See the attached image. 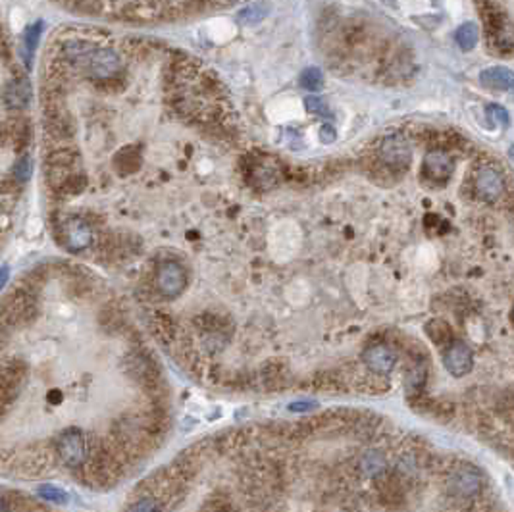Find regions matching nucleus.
<instances>
[{
	"mask_svg": "<svg viewBox=\"0 0 514 512\" xmlns=\"http://www.w3.org/2000/svg\"><path fill=\"white\" fill-rule=\"evenodd\" d=\"M39 316V307L37 300L31 295L29 289H18L12 291L6 297V300L0 307V322L6 324L8 328H23L35 322Z\"/></svg>",
	"mask_w": 514,
	"mask_h": 512,
	"instance_id": "nucleus-1",
	"label": "nucleus"
},
{
	"mask_svg": "<svg viewBox=\"0 0 514 512\" xmlns=\"http://www.w3.org/2000/svg\"><path fill=\"white\" fill-rule=\"evenodd\" d=\"M91 443L93 441L81 430L68 428L56 439V452L68 468H83V464L87 462L89 452H91Z\"/></svg>",
	"mask_w": 514,
	"mask_h": 512,
	"instance_id": "nucleus-2",
	"label": "nucleus"
},
{
	"mask_svg": "<svg viewBox=\"0 0 514 512\" xmlns=\"http://www.w3.org/2000/svg\"><path fill=\"white\" fill-rule=\"evenodd\" d=\"M27 379V366L21 360L12 359L2 364L0 368V407L8 409L20 391L25 385Z\"/></svg>",
	"mask_w": 514,
	"mask_h": 512,
	"instance_id": "nucleus-3",
	"label": "nucleus"
},
{
	"mask_svg": "<svg viewBox=\"0 0 514 512\" xmlns=\"http://www.w3.org/2000/svg\"><path fill=\"white\" fill-rule=\"evenodd\" d=\"M156 289L164 298L179 297L187 287V272L179 262L166 260L156 270Z\"/></svg>",
	"mask_w": 514,
	"mask_h": 512,
	"instance_id": "nucleus-4",
	"label": "nucleus"
},
{
	"mask_svg": "<svg viewBox=\"0 0 514 512\" xmlns=\"http://www.w3.org/2000/svg\"><path fill=\"white\" fill-rule=\"evenodd\" d=\"M77 162H79V154L72 151V149H58V151L49 154L47 177H49V185L54 191H60L62 185L66 183V179L73 172H77Z\"/></svg>",
	"mask_w": 514,
	"mask_h": 512,
	"instance_id": "nucleus-5",
	"label": "nucleus"
},
{
	"mask_svg": "<svg viewBox=\"0 0 514 512\" xmlns=\"http://www.w3.org/2000/svg\"><path fill=\"white\" fill-rule=\"evenodd\" d=\"M83 72L87 73V77L91 79H97V81H108V79H116L118 73L122 72V60L118 56V52L114 49H99L93 52L91 60L87 62L85 70Z\"/></svg>",
	"mask_w": 514,
	"mask_h": 512,
	"instance_id": "nucleus-6",
	"label": "nucleus"
},
{
	"mask_svg": "<svg viewBox=\"0 0 514 512\" xmlns=\"http://www.w3.org/2000/svg\"><path fill=\"white\" fill-rule=\"evenodd\" d=\"M64 246L72 253H79L93 245V229L81 218H68L62 222Z\"/></svg>",
	"mask_w": 514,
	"mask_h": 512,
	"instance_id": "nucleus-7",
	"label": "nucleus"
},
{
	"mask_svg": "<svg viewBox=\"0 0 514 512\" xmlns=\"http://www.w3.org/2000/svg\"><path fill=\"white\" fill-rule=\"evenodd\" d=\"M97 51L93 42L85 41V39H72V41H66L62 47V58L70 66H73L75 70H85L87 62L91 60L93 52Z\"/></svg>",
	"mask_w": 514,
	"mask_h": 512,
	"instance_id": "nucleus-8",
	"label": "nucleus"
},
{
	"mask_svg": "<svg viewBox=\"0 0 514 512\" xmlns=\"http://www.w3.org/2000/svg\"><path fill=\"white\" fill-rule=\"evenodd\" d=\"M2 101L6 104V108H10V110H23V108H27L29 101H31V83L27 81L25 77L12 79L6 85V89H4Z\"/></svg>",
	"mask_w": 514,
	"mask_h": 512,
	"instance_id": "nucleus-9",
	"label": "nucleus"
},
{
	"mask_svg": "<svg viewBox=\"0 0 514 512\" xmlns=\"http://www.w3.org/2000/svg\"><path fill=\"white\" fill-rule=\"evenodd\" d=\"M480 81L495 91H511V89H514V72L509 68H501V66L489 68V70H483L480 73Z\"/></svg>",
	"mask_w": 514,
	"mask_h": 512,
	"instance_id": "nucleus-10",
	"label": "nucleus"
},
{
	"mask_svg": "<svg viewBox=\"0 0 514 512\" xmlns=\"http://www.w3.org/2000/svg\"><path fill=\"white\" fill-rule=\"evenodd\" d=\"M114 164L120 174H135L141 168V154L137 151V146H127L124 151H120V154L114 158Z\"/></svg>",
	"mask_w": 514,
	"mask_h": 512,
	"instance_id": "nucleus-11",
	"label": "nucleus"
},
{
	"mask_svg": "<svg viewBox=\"0 0 514 512\" xmlns=\"http://www.w3.org/2000/svg\"><path fill=\"white\" fill-rule=\"evenodd\" d=\"M270 10H272V6L268 2H264V0H260V2H255V4H250V6L239 12V21L243 25H255L258 21L264 20L268 14H270Z\"/></svg>",
	"mask_w": 514,
	"mask_h": 512,
	"instance_id": "nucleus-12",
	"label": "nucleus"
},
{
	"mask_svg": "<svg viewBox=\"0 0 514 512\" xmlns=\"http://www.w3.org/2000/svg\"><path fill=\"white\" fill-rule=\"evenodd\" d=\"M454 39L459 42V47L463 51H472L474 47L478 44V39H480V31H478V25L468 21V23H463L457 33H454Z\"/></svg>",
	"mask_w": 514,
	"mask_h": 512,
	"instance_id": "nucleus-13",
	"label": "nucleus"
},
{
	"mask_svg": "<svg viewBox=\"0 0 514 512\" xmlns=\"http://www.w3.org/2000/svg\"><path fill=\"white\" fill-rule=\"evenodd\" d=\"M298 83H300V87H305L309 91H320L322 85H324V75H322L318 68H307L305 72L300 73Z\"/></svg>",
	"mask_w": 514,
	"mask_h": 512,
	"instance_id": "nucleus-14",
	"label": "nucleus"
},
{
	"mask_svg": "<svg viewBox=\"0 0 514 512\" xmlns=\"http://www.w3.org/2000/svg\"><path fill=\"white\" fill-rule=\"evenodd\" d=\"M85 187H87V177H85V174H81V172H73V174L66 179V183L62 185L60 191L66 193V195H79Z\"/></svg>",
	"mask_w": 514,
	"mask_h": 512,
	"instance_id": "nucleus-15",
	"label": "nucleus"
},
{
	"mask_svg": "<svg viewBox=\"0 0 514 512\" xmlns=\"http://www.w3.org/2000/svg\"><path fill=\"white\" fill-rule=\"evenodd\" d=\"M491 39L501 52H514V31L509 29L506 25L501 31H497Z\"/></svg>",
	"mask_w": 514,
	"mask_h": 512,
	"instance_id": "nucleus-16",
	"label": "nucleus"
},
{
	"mask_svg": "<svg viewBox=\"0 0 514 512\" xmlns=\"http://www.w3.org/2000/svg\"><path fill=\"white\" fill-rule=\"evenodd\" d=\"M33 172V164H31V158L29 156H21L20 160L14 164L12 168V175L18 179V181H25V179H29L31 177Z\"/></svg>",
	"mask_w": 514,
	"mask_h": 512,
	"instance_id": "nucleus-17",
	"label": "nucleus"
},
{
	"mask_svg": "<svg viewBox=\"0 0 514 512\" xmlns=\"http://www.w3.org/2000/svg\"><path fill=\"white\" fill-rule=\"evenodd\" d=\"M39 497L44 499V501H52V502H64L68 499V493L60 489V487H54V485H41L39 487Z\"/></svg>",
	"mask_w": 514,
	"mask_h": 512,
	"instance_id": "nucleus-18",
	"label": "nucleus"
},
{
	"mask_svg": "<svg viewBox=\"0 0 514 512\" xmlns=\"http://www.w3.org/2000/svg\"><path fill=\"white\" fill-rule=\"evenodd\" d=\"M42 21H37V23H33L31 27H27L25 31V49L27 52H33L37 49V44H39V39H41L42 35Z\"/></svg>",
	"mask_w": 514,
	"mask_h": 512,
	"instance_id": "nucleus-19",
	"label": "nucleus"
},
{
	"mask_svg": "<svg viewBox=\"0 0 514 512\" xmlns=\"http://www.w3.org/2000/svg\"><path fill=\"white\" fill-rule=\"evenodd\" d=\"M307 110L312 114H318V116H329V108L328 104L324 103V99H320V97H307Z\"/></svg>",
	"mask_w": 514,
	"mask_h": 512,
	"instance_id": "nucleus-20",
	"label": "nucleus"
},
{
	"mask_svg": "<svg viewBox=\"0 0 514 512\" xmlns=\"http://www.w3.org/2000/svg\"><path fill=\"white\" fill-rule=\"evenodd\" d=\"M156 509H162V504L156 501L155 497H143L131 504V511H156Z\"/></svg>",
	"mask_w": 514,
	"mask_h": 512,
	"instance_id": "nucleus-21",
	"label": "nucleus"
},
{
	"mask_svg": "<svg viewBox=\"0 0 514 512\" xmlns=\"http://www.w3.org/2000/svg\"><path fill=\"white\" fill-rule=\"evenodd\" d=\"M487 112L491 114V116H493L497 122L509 123V114H506V110H504V108H501V106H489V108H487Z\"/></svg>",
	"mask_w": 514,
	"mask_h": 512,
	"instance_id": "nucleus-22",
	"label": "nucleus"
},
{
	"mask_svg": "<svg viewBox=\"0 0 514 512\" xmlns=\"http://www.w3.org/2000/svg\"><path fill=\"white\" fill-rule=\"evenodd\" d=\"M16 187H18V179L14 175L10 179H0V191L2 193H12V191H16Z\"/></svg>",
	"mask_w": 514,
	"mask_h": 512,
	"instance_id": "nucleus-23",
	"label": "nucleus"
},
{
	"mask_svg": "<svg viewBox=\"0 0 514 512\" xmlns=\"http://www.w3.org/2000/svg\"><path fill=\"white\" fill-rule=\"evenodd\" d=\"M320 137H322L324 143H333L335 141V129L331 125H324L322 131H320Z\"/></svg>",
	"mask_w": 514,
	"mask_h": 512,
	"instance_id": "nucleus-24",
	"label": "nucleus"
},
{
	"mask_svg": "<svg viewBox=\"0 0 514 512\" xmlns=\"http://www.w3.org/2000/svg\"><path fill=\"white\" fill-rule=\"evenodd\" d=\"M6 343H8V326L0 322V350L6 347Z\"/></svg>",
	"mask_w": 514,
	"mask_h": 512,
	"instance_id": "nucleus-25",
	"label": "nucleus"
},
{
	"mask_svg": "<svg viewBox=\"0 0 514 512\" xmlns=\"http://www.w3.org/2000/svg\"><path fill=\"white\" fill-rule=\"evenodd\" d=\"M8 277H10V268L8 266L0 268V289L8 283Z\"/></svg>",
	"mask_w": 514,
	"mask_h": 512,
	"instance_id": "nucleus-26",
	"label": "nucleus"
},
{
	"mask_svg": "<svg viewBox=\"0 0 514 512\" xmlns=\"http://www.w3.org/2000/svg\"><path fill=\"white\" fill-rule=\"evenodd\" d=\"M62 399H64L62 391H58V389H52L51 395H49V400H51L52 405H58V402H62Z\"/></svg>",
	"mask_w": 514,
	"mask_h": 512,
	"instance_id": "nucleus-27",
	"label": "nucleus"
},
{
	"mask_svg": "<svg viewBox=\"0 0 514 512\" xmlns=\"http://www.w3.org/2000/svg\"><path fill=\"white\" fill-rule=\"evenodd\" d=\"M8 509H12L10 504L6 502V499H2V497H0V511H8Z\"/></svg>",
	"mask_w": 514,
	"mask_h": 512,
	"instance_id": "nucleus-28",
	"label": "nucleus"
},
{
	"mask_svg": "<svg viewBox=\"0 0 514 512\" xmlns=\"http://www.w3.org/2000/svg\"><path fill=\"white\" fill-rule=\"evenodd\" d=\"M210 2H214V4H227V2H231V0H210Z\"/></svg>",
	"mask_w": 514,
	"mask_h": 512,
	"instance_id": "nucleus-29",
	"label": "nucleus"
},
{
	"mask_svg": "<svg viewBox=\"0 0 514 512\" xmlns=\"http://www.w3.org/2000/svg\"><path fill=\"white\" fill-rule=\"evenodd\" d=\"M0 414H2V407H0Z\"/></svg>",
	"mask_w": 514,
	"mask_h": 512,
	"instance_id": "nucleus-30",
	"label": "nucleus"
}]
</instances>
